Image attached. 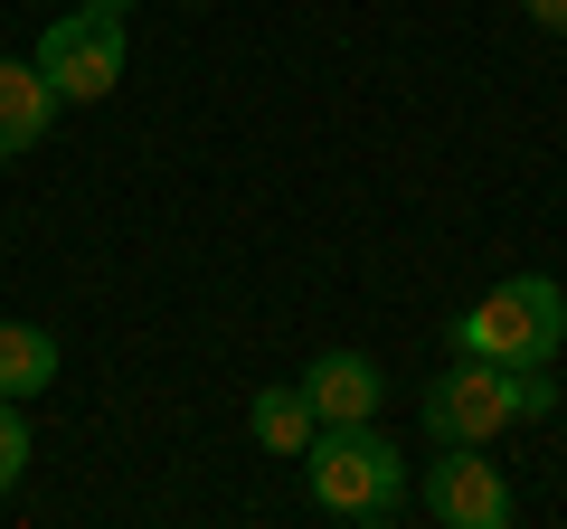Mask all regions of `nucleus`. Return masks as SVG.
I'll return each mask as SVG.
<instances>
[{
  "instance_id": "12",
  "label": "nucleus",
  "mask_w": 567,
  "mask_h": 529,
  "mask_svg": "<svg viewBox=\"0 0 567 529\" xmlns=\"http://www.w3.org/2000/svg\"><path fill=\"white\" fill-rule=\"evenodd\" d=\"M76 10H114V20H123V10H133V0H76Z\"/></svg>"
},
{
  "instance_id": "11",
  "label": "nucleus",
  "mask_w": 567,
  "mask_h": 529,
  "mask_svg": "<svg viewBox=\"0 0 567 529\" xmlns=\"http://www.w3.org/2000/svg\"><path fill=\"white\" fill-rule=\"evenodd\" d=\"M520 10H529L539 29H567V0H520Z\"/></svg>"
},
{
  "instance_id": "3",
  "label": "nucleus",
  "mask_w": 567,
  "mask_h": 529,
  "mask_svg": "<svg viewBox=\"0 0 567 529\" xmlns=\"http://www.w3.org/2000/svg\"><path fill=\"white\" fill-rule=\"evenodd\" d=\"M48 76V95L58 104H95L123 85V20L114 10H66V20L39 29V58H29Z\"/></svg>"
},
{
  "instance_id": "7",
  "label": "nucleus",
  "mask_w": 567,
  "mask_h": 529,
  "mask_svg": "<svg viewBox=\"0 0 567 529\" xmlns=\"http://www.w3.org/2000/svg\"><path fill=\"white\" fill-rule=\"evenodd\" d=\"M48 123H58V95H48L39 66L0 58V162H20V152L48 143Z\"/></svg>"
},
{
  "instance_id": "5",
  "label": "nucleus",
  "mask_w": 567,
  "mask_h": 529,
  "mask_svg": "<svg viewBox=\"0 0 567 529\" xmlns=\"http://www.w3.org/2000/svg\"><path fill=\"white\" fill-rule=\"evenodd\" d=\"M425 510L445 529H502L511 483H502V464H483V445H445V464L425 473Z\"/></svg>"
},
{
  "instance_id": "10",
  "label": "nucleus",
  "mask_w": 567,
  "mask_h": 529,
  "mask_svg": "<svg viewBox=\"0 0 567 529\" xmlns=\"http://www.w3.org/2000/svg\"><path fill=\"white\" fill-rule=\"evenodd\" d=\"M20 473H29V407H20V397H0V491L20 483Z\"/></svg>"
},
{
  "instance_id": "1",
  "label": "nucleus",
  "mask_w": 567,
  "mask_h": 529,
  "mask_svg": "<svg viewBox=\"0 0 567 529\" xmlns=\"http://www.w3.org/2000/svg\"><path fill=\"white\" fill-rule=\"evenodd\" d=\"M303 491H312L322 520L379 529V520H398V510H406V464H398V445H388L369 416H360V426H312V445H303Z\"/></svg>"
},
{
  "instance_id": "6",
  "label": "nucleus",
  "mask_w": 567,
  "mask_h": 529,
  "mask_svg": "<svg viewBox=\"0 0 567 529\" xmlns=\"http://www.w3.org/2000/svg\"><path fill=\"white\" fill-rule=\"evenodd\" d=\"M293 387H303L312 426H360V416H379V397H388V378H379V360H369V350H322Z\"/></svg>"
},
{
  "instance_id": "4",
  "label": "nucleus",
  "mask_w": 567,
  "mask_h": 529,
  "mask_svg": "<svg viewBox=\"0 0 567 529\" xmlns=\"http://www.w3.org/2000/svg\"><path fill=\"white\" fill-rule=\"evenodd\" d=\"M502 426H511L502 360H454L445 378L425 387V435H435V445H492Z\"/></svg>"
},
{
  "instance_id": "9",
  "label": "nucleus",
  "mask_w": 567,
  "mask_h": 529,
  "mask_svg": "<svg viewBox=\"0 0 567 529\" xmlns=\"http://www.w3.org/2000/svg\"><path fill=\"white\" fill-rule=\"evenodd\" d=\"M256 445H275V454H303V445H312L303 387H265V397H256Z\"/></svg>"
},
{
  "instance_id": "2",
  "label": "nucleus",
  "mask_w": 567,
  "mask_h": 529,
  "mask_svg": "<svg viewBox=\"0 0 567 529\" xmlns=\"http://www.w3.org/2000/svg\"><path fill=\"white\" fill-rule=\"evenodd\" d=\"M567 341V293L548 284V274H511V284H492L483 303L454 322V350L464 360H558Z\"/></svg>"
},
{
  "instance_id": "8",
  "label": "nucleus",
  "mask_w": 567,
  "mask_h": 529,
  "mask_svg": "<svg viewBox=\"0 0 567 529\" xmlns=\"http://www.w3.org/2000/svg\"><path fill=\"white\" fill-rule=\"evenodd\" d=\"M58 378V341H48L39 322H0V397H39V387Z\"/></svg>"
}]
</instances>
